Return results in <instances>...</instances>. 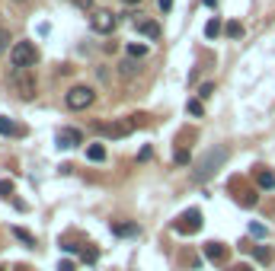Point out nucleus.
I'll return each instance as SVG.
<instances>
[{
  "label": "nucleus",
  "instance_id": "16",
  "mask_svg": "<svg viewBox=\"0 0 275 271\" xmlns=\"http://www.w3.org/2000/svg\"><path fill=\"white\" fill-rule=\"evenodd\" d=\"M13 236H16V239H22L26 246H35V236H32L29 230H22V227H16V230H13Z\"/></svg>",
  "mask_w": 275,
  "mask_h": 271
},
{
  "label": "nucleus",
  "instance_id": "12",
  "mask_svg": "<svg viewBox=\"0 0 275 271\" xmlns=\"http://www.w3.org/2000/svg\"><path fill=\"white\" fill-rule=\"evenodd\" d=\"M256 185L259 188H275V172L269 166H256Z\"/></svg>",
  "mask_w": 275,
  "mask_h": 271
},
{
  "label": "nucleus",
  "instance_id": "1",
  "mask_svg": "<svg viewBox=\"0 0 275 271\" xmlns=\"http://www.w3.org/2000/svg\"><path fill=\"white\" fill-rule=\"evenodd\" d=\"M224 160H227V147H214V150H208L205 157H202L198 169H195V179H198V182L211 179V175L221 169V163H224Z\"/></svg>",
  "mask_w": 275,
  "mask_h": 271
},
{
  "label": "nucleus",
  "instance_id": "19",
  "mask_svg": "<svg viewBox=\"0 0 275 271\" xmlns=\"http://www.w3.org/2000/svg\"><path fill=\"white\" fill-rule=\"evenodd\" d=\"M237 201H240L243 207H253L256 204V195L253 192H240V195H237Z\"/></svg>",
  "mask_w": 275,
  "mask_h": 271
},
{
  "label": "nucleus",
  "instance_id": "22",
  "mask_svg": "<svg viewBox=\"0 0 275 271\" xmlns=\"http://www.w3.org/2000/svg\"><path fill=\"white\" fill-rule=\"evenodd\" d=\"M173 160L179 163V166H186V163H189V150H176V153H173Z\"/></svg>",
  "mask_w": 275,
  "mask_h": 271
},
{
  "label": "nucleus",
  "instance_id": "8",
  "mask_svg": "<svg viewBox=\"0 0 275 271\" xmlns=\"http://www.w3.org/2000/svg\"><path fill=\"white\" fill-rule=\"evenodd\" d=\"M55 144L61 147V150H70V147L83 144V134L77 131V128H61V131H58V137H55Z\"/></svg>",
  "mask_w": 275,
  "mask_h": 271
},
{
  "label": "nucleus",
  "instance_id": "26",
  "mask_svg": "<svg viewBox=\"0 0 275 271\" xmlns=\"http://www.w3.org/2000/svg\"><path fill=\"white\" fill-rule=\"evenodd\" d=\"M7 45H10V32L0 29V51H7Z\"/></svg>",
  "mask_w": 275,
  "mask_h": 271
},
{
  "label": "nucleus",
  "instance_id": "17",
  "mask_svg": "<svg viewBox=\"0 0 275 271\" xmlns=\"http://www.w3.org/2000/svg\"><path fill=\"white\" fill-rule=\"evenodd\" d=\"M218 32H221V19H208L205 35H208V39H218Z\"/></svg>",
  "mask_w": 275,
  "mask_h": 271
},
{
  "label": "nucleus",
  "instance_id": "11",
  "mask_svg": "<svg viewBox=\"0 0 275 271\" xmlns=\"http://www.w3.org/2000/svg\"><path fill=\"white\" fill-rule=\"evenodd\" d=\"M205 255L211 258V262H224V258H227V246L224 243H205Z\"/></svg>",
  "mask_w": 275,
  "mask_h": 271
},
{
  "label": "nucleus",
  "instance_id": "18",
  "mask_svg": "<svg viewBox=\"0 0 275 271\" xmlns=\"http://www.w3.org/2000/svg\"><path fill=\"white\" fill-rule=\"evenodd\" d=\"M227 39H240V35H243V26H240V22H227Z\"/></svg>",
  "mask_w": 275,
  "mask_h": 271
},
{
  "label": "nucleus",
  "instance_id": "13",
  "mask_svg": "<svg viewBox=\"0 0 275 271\" xmlns=\"http://www.w3.org/2000/svg\"><path fill=\"white\" fill-rule=\"evenodd\" d=\"M246 249L253 252V255H256V262H262V265L272 262V249H269V246H246Z\"/></svg>",
  "mask_w": 275,
  "mask_h": 271
},
{
  "label": "nucleus",
  "instance_id": "28",
  "mask_svg": "<svg viewBox=\"0 0 275 271\" xmlns=\"http://www.w3.org/2000/svg\"><path fill=\"white\" fill-rule=\"evenodd\" d=\"M70 4H74L77 10H90V7H93V0H70Z\"/></svg>",
  "mask_w": 275,
  "mask_h": 271
},
{
  "label": "nucleus",
  "instance_id": "3",
  "mask_svg": "<svg viewBox=\"0 0 275 271\" xmlns=\"http://www.w3.org/2000/svg\"><path fill=\"white\" fill-rule=\"evenodd\" d=\"M93 99H96L93 86H70V89H67V96H64L67 109H74V112H80V109H90V105H93Z\"/></svg>",
  "mask_w": 275,
  "mask_h": 271
},
{
  "label": "nucleus",
  "instance_id": "7",
  "mask_svg": "<svg viewBox=\"0 0 275 271\" xmlns=\"http://www.w3.org/2000/svg\"><path fill=\"white\" fill-rule=\"evenodd\" d=\"M90 26H93V32H103V35H109L115 26H118V19L109 13V10H99V13H93V19H90Z\"/></svg>",
  "mask_w": 275,
  "mask_h": 271
},
{
  "label": "nucleus",
  "instance_id": "15",
  "mask_svg": "<svg viewBox=\"0 0 275 271\" xmlns=\"http://www.w3.org/2000/svg\"><path fill=\"white\" fill-rule=\"evenodd\" d=\"M112 233L115 236H131V233H138L135 223H112Z\"/></svg>",
  "mask_w": 275,
  "mask_h": 271
},
{
  "label": "nucleus",
  "instance_id": "6",
  "mask_svg": "<svg viewBox=\"0 0 275 271\" xmlns=\"http://www.w3.org/2000/svg\"><path fill=\"white\" fill-rule=\"evenodd\" d=\"M13 86L22 99H35V83H32V77H29V67H16L13 70Z\"/></svg>",
  "mask_w": 275,
  "mask_h": 271
},
{
  "label": "nucleus",
  "instance_id": "23",
  "mask_svg": "<svg viewBox=\"0 0 275 271\" xmlns=\"http://www.w3.org/2000/svg\"><path fill=\"white\" fill-rule=\"evenodd\" d=\"M0 195H4V198H10V195H13V182H10V179H4V182H0Z\"/></svg>",
  "mask_w": 275,
  "mask_h": 271
},
{
  "label": "nucleus",
  "instance_id": "25",
  "mask_svg": "<svg viewBox=\"0 0 275 271\" xmlns=\"http://www.w3.org/2000/svg\"><path fill=\"white\" fill-rule=\"evenodd\" d=\"M249 233H253V236H266V227H262V223H249Z\"/></svg>",
  "mask_w": 275,
  "mask_h": 271
},
{
  "label": "nucleus",
  "instance_id": "14",
  "mask_svg": "<svg viewBox=\"0 0 275 271\" xmlns=\"http://www.w3.org/2000/svg\"><path fill=\"white\" fill-rule=\"evenodd\" d=\"M87 160H90V163H103V160H106V147H103V144H90V147H87Z\"/></svg>",
  "mask_w": 275,
  "mask_h": 271
},
{
  "label": "nucleus",
  "instance_id": "5",
  "mask_svg": "<svg viewBox=\"0 0 275 271\" xmlns=\"http://www.w3.org/2000/svg\"><path fill=\"white\" fill-rule=\"evenodd\" d=\"M93 128H96L103 137H128L135 131V122H125V118L122 122H96Z\"/></svg>",
  "mask_w": 275,
  "mask_h": 271
},
{
  "label": "nucleus",
  "instance_id": "20",
  "mask_svg": "<svg viewBox=\"0 0 275 271\" xmlns=\"http://www.w3.org/2000/svg\"><path fill=\"white\" fill-rule=\"evenodd\" d=\"M80 255H83V262H87V265H93V262H96V255H99V252H96V246H87V249H83Z\"/></svg>",
  "mask_w": 275,
  "mask_h": 271
},
{
  "label": "nucleus",
  "instance_id": "33",
  "mask_svg": "<svg viewBox=\"0 0 275 271\" xmlns=\"http://www.w3.org/2000/svg\"><path fill=\"white\" fill-rule=\"evenodd\" d=\"M0 271H4V268H0Z\"/></svg>",
  "mask_w": 275,
  "mask_h": 271
},
{
  "label": "nucleus",
  "instance_id": "9",
  "mask_svg": "<svg viewBox=\"0 0 275 271\" xmlns=\"http://www.w3.org/2000/svg\"><path fill=\"white\" fill-rule=\"evenodd\" d=\"M0 134H7V137H22V134H26V128L16 125L13 118H7V115H0Z\"/></svg>",
  "mask_w": 275,
  "mask_h": 271
},
{
  "label": "nucleus",
  "instance_id": "29",
  "mask_svg": "<svg viewBox=\"0 0 275 271\" xmlns=\"http://www.w3.org/2000/svg\"><path fill=\"white\" fill-rule=\"evenodd\" d=\"M58 271H77V265H74V262H67V258H64V262L58 265Z\"/></svg>",
  "mask_w": 275,
  "mask_h": 271
},
{
  "label": "nucleus",
  "instance_id": "2",
  "mask_svg": "<svg viewBox=\"0 0 275 271\" xmlns=\"http://www.w3.org/2000/svg\"><path fill=\"white\" fill-rule=\"evenodd\" d=\"M10 61H13V67H32L39 64V48L32 42H16L10 48Z\"/></svg>",
  "mask_w": 275,
  "mask_h": 271
},
{
  "label": "nucleus",
  "instance_id": "30",
  "mask_svg": "<svg viewBox=\"0 0 275 271\" xmlns=\"http://www.w3.org/2000/svg\"><path fill=\"white\" fill-rule=\"evenodd\" d=\"M151 153H154L151 147H141V153H138V160H151Z\"/></svg>",
  "mask_w": 275,
  "mask_h": 271
},
{
  "label": "nucleus",
  "instance_id": "27",
  "mask_svg": "<svg viewBox=\"0 0 275 271\" xmlns=\"http://www.w3.org/2000/svg\"><path fill=\"white\" fill-rule=\"evenodd\" d=\"M211 93H214V83H205V86H202V89H198V96H202V99H208V96H211Z\"/></svg>",
  "mask_w": 275,
  "mask_h": 271
},
{
  "label": "nucleus",
  "instance_id": "10",
  "mask_svg": "<svg viewBox=\"0 0 275 271\" xmlns=\"http://www.w3.org/2000/svg\"><path fill=\"white\" fill-rule=\"evenodd\" d=\"M135 29L141 35H147V39H160V22L154 19H135Z\"/></svg>",
  "mask_w": 275,
  "mask_h": 271
},
{
  "label": "nucleus",
  "instance_id": "4",
  "mask_svg": "<svg viewBox=\"0 0 275 271\" xmlns=\"http://www.w3.org/2000/svg\"><path fill=\"white\" fill-rule=\"evenodd\" d=\"M176 233H183V236H192V233H198L202 230V210L198 207H189V210H183V214L176 217Z\"/></svg>",
  "mask_w": 275,
  "mask_h": 271
},
{
  "label": "nucleus",
  "instance_id": "24",
  "mask_svg": "<svg viewBox=\"0 0 275 271\" xmlns=\"http://www.w3.org/2000/svg\"><path fill=\"white\" fill-rule=\"evenodd\" d=\"M202 112H205V109H202V102H198V99H192V102H189V115H195V118H198Z\"/></svg>",
  "mask_w": 275,
  "mask_h": 271
},
{
  "label": "nucleus",
  "instance_id": "21",
  "mask_svg": "<svg viewBox=\"0 0 275 271\" xmlns=\"http://www.w3.org/2000/svg\"><path fill=\"white\" fill-rule=\"evenodd\" d=\"M128 54L131 57H144L147 54V45H128Z\"/></svg>",
  "mask_w": 275,
  "mask_h": 271
},
{
  "label": "nucleus",
  "instance_id": "32",
  "mask_svg": "<svg viewBox=\"0 0 275 271\" xmlns=\"http://www.w3.org/2000/svg\"><path fill=\"white\" fill-rule=\"evenodd\" d=\"M122 4H125V7H138V4H141V0H122Z\"/></svg>",
  "mask_w": 275,
  "mask_h": 271
},
{
  "label": "nucleus",
  "instance_id": "31",
  "mask_svg": "<svg viewBox=\"0 0 275 271\" xmlns=\"http://www.w3.org/2000/svg\"><path fill=\"white\" fill-rule=\"evenodd\" d=\"M160 10L166 13V10H173V0H160Z\"/></svg>",
  "mask_w": 275,
  "mask_h": 271
}]
</instances>
